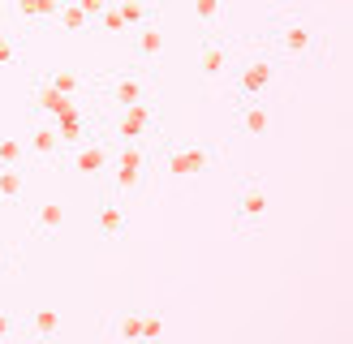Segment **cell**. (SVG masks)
Returning a JSON list of instances; mask_svg holds the SVG:
<instances>
[{
  "label": "cell",
  "instance_id": "cell-1",
  "mask_svg": "<svg viewBox=\"0 0 353 344\" xmlns=\"http://www.w3.org/2000/svg\"><path fill=\"white\" fill-rule=\"evenodd\" d=\"M263 52H272L285 65H319L327 56V43L306 13H272L268 30H263Z\"/></svg>",
  "mask_w": 353,
  "mask_h": 344
},
{
  "label": "cell",
  "instance_id": "cell-2",
  "mask_svg": "<svg viewBox=\"0 0 353 344\" xmlns=\"http://www.w3.org/2000/svg\"><path fill=\"white\" fill-rule=\"evenodd\" d=\"M155 172V142H112V160L103 172V189L121 198L143 194Z\"/></svg>",
  "mask_w": 353,
  "mask_h": 344
},
{
  "label": "cell",
  "instance_id": "cell-3",
  "mask_svg": "<svg viewBox=\"0 0 353 344\" xmlns=\"http://www.w3.org/2000/svg\"><path fill=\"white\" fill-rule=\"evenodd\" d=\"M99 120L112 142H160V99L125 103V108H99Z\"/></svg>",
  "mask_w": 353,
  "mask_h": 344
},
{
  "label": "cell",
  "instance_id": "cell-4",
  "mask_svg": "<svg viewBox=\"0 0 353 344\" xmlns=\"http://www.w3.org/2000/svg\"><path fill=\"white\" fill-rule=\"evenodd\" d=\"M99 108H125V103H155L160 99V82L147 69H108L95 78Z\"/></svg>",
  "mask_w": 353,
  "mask_h": 344
},
{
  "label": "cell",
  "instance_id": "cell-5",
  "mask_svg": "<svg viewBox=\"0 0 353 344\" xmlns=\"http://www.w3.org/2000/svg\"><path fill=\"white\" fill-rule=\"evenodd\" d=\"M155 164H160L172 181H190V177H203V172L216 164V151H211L203 138H176V142H155Z\"/></svg>",
  "mask_w": 353,
  "mask_h": 344
},
{
  "label": "cell",
  "instance_id": "cell-6",
  "mask_svg": "<svg viewBox=\"0 0 353 344\" xmlns=\"http://www.w3.org/2000/svg\"><path fill=\"white\" fill-rule=\"evenodd\" d=\"M276 74H280V61L272 52H250L228 65V86H233L237 99H268V91L276 86Z\"/></svg>",
  "mask_w": 353,
  "mask_h": 344
},
{
  "label": "cell",
  "instance_id": "cell-7",
  "mask_svg": "<svg viewBox=\"0 0 353 344\" xmlns=\"http://www.w3.org/2000/svg\"><path fill=\"white\" fill-rule=\"evenodd\" d=\"M272 215V194L259 181H245L233 194V228L237 233H263Z\"/></svg>",
  "mask_w": 353,
  "mask_h": 344
},
{
  "label": "cell",
  "instance_id": "cell-8",
  "mask_svg": "<svg viewBox=\"0 0 353 344\" xmlns=\"http://www.w3.org/2000/svg\"><path fill=\"white\" fill-rule=\"evenodd\" d=\"M91 228H95V237H103V241H125L130 228H134L130 198L108 194V189H103L99 202H95V211H91Z\"/></svg>",
  "mask_w": 353,
  "mask_h": 344
},
{
  "label": "cell",
  "instance_id": "cell-9",
  "mask_svg": "<svg viewBox=\"0 0 353 344\" xmlns=\"http://www.w3.org/2000/svg\"><path fill=\"white\" fill-rule=\"evenodd\" d=\"M108 160H112V142H108V133H103V125L91 133V138H82L78 147H69L65 151V164L78 172V177H91V181H103V172H108Z\"/></svg>",
  "mask_w": 353,
  "mask_h": 344
},
{
  "label": "cell",
  "instance_id": "cell-10",
  "mask_svg": "<svg viewBox=\"0 0 353 344\" xmlns=\"http://www.w3.org/2000/svg\"><path fill=\"white\" fill-rule=\"evenodd\" d=\"M228 65H233V47H228V39L220 30H203L199 52H194V69H199V78L216 86V82L228 78Z\"/></svg>",
  "mask_w": 353,
  "mask_h": 344
},
{
  "label": "cell",
  "instance_id": "cell-11",
  "mask_svg": "<svg viewBox=\"0 0 353 344\" xmlns=\"http://www.w3.org/2000/svg\"><path fill=\"white\" fill-rule=\"evenodd\" d=\"M22 147H26V160L34 164H65V142L57 125H52V116H34L30 129L22 133Z\"/></svg>",
  "mask_w": 353,
  "mask_h": 344
},
{
  "label": "cell",
  "instance_id": "cell-12",
  "mask_svg": "<svg viewBox=\"0 0 353 344\" xmlns=\"http://www.w3.org/2000/svg\"><path fill=\"white\" fill-rule=\"evenodd\" d=\"M233 133L237 138H268L272 133L268 99H237L233 103Z\"/></svg>",
  "mask_w": 353,
  "mask_h": 344
},
{
  "label": "cell",
  "instance_id": "cell-13",
  "mask_svg": "<svg viewBox=\"0 0 353 344\" xmlns=\"http://www.w3.org/2000/svg\"><path fill=\"white\" fill-rule=\"evenodd\" d=\"M130 34V56H134V65H155L164 56V30H160V17L155 22H143V26H130L125 30Z\"/></svg>",
  "mask_w": 353,
  "mask_h": 344
},
{
  "label": "cell",
  "instance_id": "cell-14",
  "mask_svg": "<svg viewBox=\"0 0 353 344\" xmlns=\"http://www.w3.org/2000/svg\"><path fill=\"white\" fill-rule=\"evenodd\" d=\"M69 233V211L61 202H43L30 211V237L34 241H61Z\"/></svg>",
  "mask_w": 353,
  "mask_h": 344
},
{
  "label": "cell",
  "instance_id": "cell-15",
  "mask_svg": "<svg viewBox=\"0 0 353 344\" xmlns=\"http://www.w3.org/2000/svg\"><path fill=\"white\" fill-rule=\"evenodd\" d=\"M61 332H65L61 310H52V305H34L26 310V319H17V336H26V340H57Z\"/></svg>",
  "mask_w": 353,
  "mask_h": 344
},
{
  "label": "cell",
  "instance_id": "cell-16",
  "mask_svg": "<svg viewBox=\"0 0 353 344\" xmlns=\"http://www.w3.org/2000/svg\"><path fill=\"white\" fill-rule=\"evenodd\" d=\"M112 5H117V13H121V22H125V30L160 17V0H112Z\"/></svg>",
  "mask_w": 353,
  "mask_h": 344
},
{
  "label": "cell",
  "instance_id": "cell-17",
  "mask_svg": "<svg viewBox=\"0 0 353 344\" xmlns=\"http://www.w3.org/2000/svg\"><path fill=\"white\" fill-rule=\"evenodd\" d=\"M39 82H43V86H52V91H57V95L74 99V103H78V95L86 91V78L78 74V69H52V74H43Z\"/></svg>",
  "mask_w": 353,
  "mask_h": 344
},
{
  "label": "cell",
  "instance_id": "cell-18",
  "mask_svg": "<svg viewBox=\"0 0 353 344\" xmlns=\"http://www.w3.org/2000/svg\"><path fill=\"white\" fill-rule=\"evenodd\" d=\"M74 108V99H65V95H57L52 86H34V95H30V112L34 116H61V112H69Z\"/></svg>",
  "mask_w": 353,
  "mask_h": 344
},
{
  "label": "cell",
  "instance_id": "cell-19",
  "mask_svg": "<svg viewBox=\"0 0 353 344\" xmlns=\"http://www.w3.org/2000/svg\"><path fill=\"white\" fill-rule=\"evenodd\" d=\"M190 13L203 30H220L228 22V0H190Z\"/></svg>",
  "mask_w": 353,
  "mask_h": 344
},
{
  "label": "cell",
  "instance_id": "cell-20",
  "mask_svg": "<svg viewBox=\"0 0 353 344\" xmlns=\"http://www.w3.org/2000/svg\"><path fill=\"white\" fill-rule=\"evenodd\" d=\"M26 198V168H0V202L13 206Z\"/></svg>",
  "mask_w": 353,
  "mask_h": 344
},
{
  "label": "cell",
  "instance_id": "cell-21",
  "mask_svg": "<svg viewBox=\"0 0 353 344\" xmlns=\"http://www.w3.org/2000/svg\"><path fill=\"white\" fill-rule=\"evenodd\" d=\"M52 26H57V30H65V34L91 30V22H86V13L78 9V0H69V5H61L57 13H52Z\"/></svg>",
  "mask_w": 353,
  "mask_h": 344
},
{
  "label": "cell",
  "instance_id": "cell-22",
  "mask_svg": "<svg viewBox=\"0 0 353 344\" xmlns=\"http://www.w3.org/2000/svg\"><path fill=\"white\" fill-rule=\"evenodd\" d=\"M0 168H26V147L17 133H0Z\"/></svg>",
  "mask_w": 353,
  "mask_h": 344
},
{
  "label": "cell",
  "instance_id": "cell-23",
  "mask_svg": "<svg viewBox=\"0 0 353 344\" xmlns=\"http://www.w3.org/2000/svg\"><path fill=\"white\" fill-rule=\"evenodd\" d=\"M13 5H17V17H22V22H30V26H39V22L52 26V13H57L48 0H13Z\"/></svg>",
  "mask_w": 353,
  "mask_h": 344
},
{
  "label": "cell",
  "instance_id": "cell-24",
  "mask_svg": "<svg viewBox=\"0 0 353 344\" xmlns=\"http://www.w3.org/2000/svg\"><path fill=\"white\" fill-rule=\"evenodd\" d=\"M91 30H99V34H121V30H125V22H121V13H117L112 0H108V9H103L95 22H91Z\"/></svg>",
  "mask_w": 353,
  "mask_h": 344
},
{
  "label": "cell",
  "instance_id": "cell-25",
  "mask_svg": "<svg viewBox=\"0 0 353 344\" xmlns=\"http://www.w3.org/2000/svg\"><path fill=\"white\" fill-rule=\"evenodd\" d=\"M138 332H143V310H125V314L117 319V336L121 340H138Z\"/></svg>",
  "mask_w": 353,
  "mask_h": 344
},
{
  "label": "cell",
  "instance_id": "cell-26",
  "mask_svg": "<svg viewBox=\"0 0 353 344\" xmlns=\"http://www.w3.org/2000/svg\"><path fill=\"white\" fill-rule=\"evenodd\" d=\"M138 340H164V314L160 310L143 314V332H138Z\"/></svg>",
  "mask_w": 353,
  "mask_h": 344
},
{
  "label": "cell",
  "instance_id": "cell-27",
  "mask_svg": "<svg viewBox=\"0 0 353 344\" xmlns=\"http://www.w3.org/2000/svg\"><path fill=\"white\" fill-rule=\"evenodd\" d=\"M13 336H17V314L0 310V340H13Z\"/></svg>",
  "mask_w": 353,
  "mask_h": 344
},
{
  "label": "cell",
  "instance_id": "cell-28",
  "mask_svg": "<svg viewBox=\"0 0 353 344\" xmlns=\"http://www.w3.org/2000/svg\"><path fill=\"white\" fill-rule=\"evenodd\" d=\"M78 9L86 13V22H95V17H99L103 9H108V0H78Z\"/></svg>",
  "mask_w": 353,
  "mask_h": 344
},
{
  "label": "cell",
  "instance_id": "cell-29",
  "mask_svg": "<svg viewBox=\"0 0 353 344\" xmlns=\"http://www.w3.org/2000/svg\"><path fill=\"white\" fill-rule=\"evenodd\" d=\"M9 61H13V43L0 34V65H9Z\"/></svg>",
  "mask_w": 353,
  "mask_h": 344
},
{
  "label": "cell",
  "instance_id": "cell-30",
  "mask_svg": "<svg viewBox=\"0 0 353 344\" xmlns=\"http://www.w3.org/2000/svg\"><path fill=\"white\" fill-rule=\"evenodd\" d=\"M9 267H13V254H9V250H5V246H0V275H5V271H9Z\"/></svg>",
  "mask_w": 353,
  "mask_h": 344
},
{
  "label": "cell",
  "instance_id": "cell-31",
  "mask_svg": "<svg viewBox=\"0 0 353 344\" xmlns=\"http://www.w3.org/2000/svg\"><path fill=\"white\" fill-rule=\"evenodd\" d=\"M48 5H52V9H61V5H69V0H48Z\"/></svg>",
  "mask_w": 353,
  "mask_h": 344
},
{
  "label": "cell",
  "instance_id": "cell-32",
  "mask_svg": "<svg viewBox=\"0 0 353 344\" xmlns=\"http://www.w3.org/2000/svg\"><path fill=\"white\" fill-rule=\"evenodd\" d=\"M0 5H5V0H0Z\"/></svg>",
  "mask_w": 353,
  "mask_h": 344
}]
</instances>
